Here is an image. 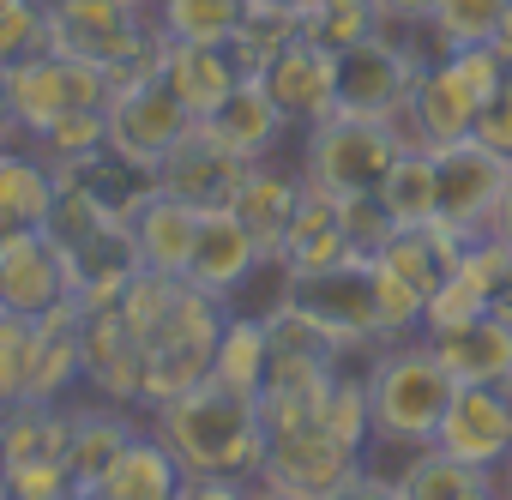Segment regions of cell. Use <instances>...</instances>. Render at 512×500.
Returning <instances> with one entry per match:
<instances>
[{
    "label": "cell",
    "instance_id": "1",
    "mask_svg": "<svg viewBox=\"0 0 512 500\" xmlns=\"http://www.w3.org/2000/svg\"><path fill=\"white\" fill-rule=\"evenodd\" d=\"M157 434L175 452L181 476H260L266 458V416L260 392H235L223 380H199L157 404Z\"/></svg>",
    "mask_w": 512,
    "mask_h": 500
},
{
    "label": "cell",
    "instance_id": "2",
    "mask_svg": "<svg viewBox=\"0 0 512 500\" xmlns=\"http://www.w3.org/2000/svg\"><path fill=\"white\" fill-rule=\"evenodd\" d=\"M368 416H374V440L386 446H434L440 416L458 392V380L440 368V356L428 350V338H398L380 344V356L368 362Z\"/></svg>",
    "mask_w": 512,
    "mask_h": 500
},
{
    "label": "cell",
    "instance_id": "3",
    "mask_svg": "<svg viewBox=\"0 0 512 500\" xmlns=\"http://www.w3.org/2000/svg\"><path fill=\"white\" fill-rule=\"evenodd\" d=\"M223 302L193 290L187 278L175 284L169 308L133 338L139 344V404H169L175 392L199 386L211 374V356H217V332H223Z\"/></svg>",
    "mask_w": 512,
    "mask_h": 500
},
{
    "label": "cell",
    "instance_id": "4",
    "mask_svg": "<svg viewBox=\"0 0 512 500\" xmlns=\"http://www.w3.org/2000/svg\"><path fill=\"white\" fill-rule=\"evenodd\" d=\"M284 302H296L320 332H332L338 350H380V344H398L386 272H380L374 254H350V260H338V266H326V272L284 278Z\"/></svg>",
    "mask_w": 512,
    "mask_h": 500
},
{
    "label": "cell",
    "instance_id": "5",
    "mask_svg": "<svg viewBox=\"0 0 512 500\" xmlns=\"http://www.w3.org/2000/svg\"><path fill=\"white\" fill-rule=\"evenodd\" d=\"M410 145V127L404 121H386V115H326L308 127V145H302V175L326 193H374L386 181V169L398 163V151Z\"/></svg>",
    "mask_w": 512,
    "mask_h": 500
},
{
    "label": "cell",
    "instance_id": "6",
    "mask_svg": "<svg viewBox=\"0 0 512 500\" xmlns=\"http://www.w3.org/2000/svg\"><path fill=\"white\" fill-rule=\"evenodd\" d=\"M151 31H157V13L127 7V0H49V49L91 61L103 73H121Z\"/></svg>",
    "mask_w": 512,
    "mask_h": 500
},
{
    "label": "cell",
    "instance_id": "7",
    "mask_svg": "<svg viewBox=\"0 0 512 500\" xmlns=\"http://www.w3.org/2000/svg\"><path fill=\"white\" fill-rule=\"evenodd\" d=\"M7 91H13L19 127H25V145H37L73 109H103L109 103V73L91 67V61H73V55L43 49V55L7 67Z\"/></svg>",
    "mask_w": 512,
    "mask_h": 500
},
{
    "label": "cell",
    "instance_id": "8",
    "mask_svg": "<svg viewBox=\"0 0 512 500\" xmlns=\"http://www.w3.org/2000/svg\"><path fill=\"white\" fill-rule=\"evenodd\" d=\"M422 73H428V61L410 43H398L392 25H386V31H374V37H362L356 49L338 55V109L404 121Z\"/></svg>",
    "mask_w": 512,
    "mask_h": 500
},
{
    "label": "cell",
    "instance_id": "9",
    "mask_svg": "<svg viewBox=\"0 0 512 500\" xmlns=\"http://www.w3.org/2000/svg\"><path fill=\"white\" fill-rule=\"evenodd\" d=\"M434 151V217L464 229L470 241L494 229V205H500V187H506V157H494L476 133L470 139H452V145H428Z\"/></svg>",
    "mask_w": 512,
    "mask_h": 500
},
{
    "label": "cell",
    "instance_id": "10",
    "mask_svg": "<svg viewBox=\"0 0 512 500\" xmlns=\"http://www.w3.org/2000/svg\"><path fill=\"white\" fill-rule=\"evenodd\" d=\"M55 254H61V272H67V296L79 308H103L115 302L139 272H145V254H139V235L133 223H91L67 241H55Z\"/></svg>",
    "mask_w": 512,
    "mask_h": 500
},
{
    "label": "cell",
    "instance_id": "11",
    "mask_svg": "<svg viewBox=\"0 0 512 500\" xmlns=\"http://www.w3.org/2000/svg\"><path fill=\"white\" fill-rule=\"evenodd\" d=\"M103 121H109V151H121V157H133L145 169H157L169 157V145L193 127V115L181 109V97L163 79L133 85V91H115L103 103Z\"/></svg>",
    "mask_w": 512,
    "mask_h": 500
},
{
    "label": "cell",
    "instance_id": "12",
    "mask_svg": "<svg viewBox=\"0 0 512 500\" xmlns=\"http://www.w3.org/2000/svg\"><path fill=\"white\" fill-rule=\"evenodd\" d=\"M55 175V193H85L109 223H133L157 199V169L121 157V151H85V157H43Z\"/></svg>",
    "mask_w": 512,
    "mask_h": 500
},
{
    "label": "cell",
    "instance_id": "13",
    "mask_svg": "<svg viewBox=\"0 0 512 500\" xmlns=\"http://www.w3.org/2000/svg\"><path fill=\"white\" fill-rule=\"evenodd\" d=\"M434 446L464 458V464H482V470L512 458V374L494 386H458L446 416H440Z\"/></svg>",
    "mask_w": 512,
    "mask_h": 500
},
{
    "label": "cell",
    "instance_id": "14",
    "mask_svg": "<svg viewBox=\"0 0 512 500\" xmlns=\"http://www.w3.org/2000/svg\"><path fill=\"white\" fill-rule=\"evenodd\" d=\"M356 470V446H344L320 416L284 434H266V458H260V482L272 488H296V494H326Z\"/></svg>",
    "mask_w": 512,
    "mask_h": 500
},
{
    "label": "cell",
    "instance_id": "15",
    "mask_svg": "<svg viewBox=\"0 0 512 500\" xmlns=\"http://www.w3.org/2000/svg\"><path fill=\"white\" fill-rule=\"evenodd\" d=\"M247 163H260V157L229 151L205 121H193V127L169 145V157L157 163V187L175 193V199H187V205H229V193L241 187Z\"/></svg>",
    "mask_w": 512,
    "mask_h": 500
},
{
    "label": "cell",
    "instance_id": "16",
    "mask_svg": "<svg viewBox=\"0 0 512 500\" xmlns=\"http://www.w3.org/2000/svg\"><path fill=\"white\" fill-rule=\"evenodd\" d=\"M260 266H266V254H260V241H253V229H247L229 205H205V211H199V235H193V260H187L181 278H187L193 290L229 302Z\"/></svg>",
    "mask_w": 512,
    "mask_h": 500
},
{
    "label": "cell",
    "instance_id": "17",
    "mask_svg": "<svg viewBox=\"0 0 512 500\" xmlns=\"http://www.w3.org/2000/svg\"><path fill=\"white\" fill-rule=\"evenodd\" d=\"M260 79H266V91L290 127H314V121L338 115V55L308 43V37H296Z\"/></svg>",
    "mask_w": 512,
    "mask_h": 500
},
{
    "label": "cell",
    "instance_id": "18",
    "mask_svg": "<svg viewBox=\"0 0 512 500\" xmlns=\"http://www.w3.org/2000/svg\"><path fill=\"white\" fill-rule=\"evenodd\" d=\"M464 247H470V235H464V229H452V223L428 217V223H398V229H392V241L380 247L374 260H380L398 284H410V290L428 302L440 284H452V278H458Z\"/></svg>",
    "mask_w": 512,
    "mask_h": 500
},
{
    "label": "cell",
    "instance_id": "19",
    "mask_svg": "<svg viewBox=\"0 0 512 500\" xmlns=\"http://www.w3.org/2000/svg\"><path fill=\"white\" fill-rule=\"evenodd\" d=\"M302 187H308L302 169H278V163L260 157V163H247L241 187L229 193V211L253 229V241H260L266 260L284 254V235H290V217H296V205H302Z\"/></svg>",
    "mask_w": 512,
    "mask_h": 500
},
{
    "label": "cell",
    "instance_id": "20",
    "mask_svg": "<svg viewBox=\"0 0 512 500\" xmlns=\"http://www.w3.org/2000/svg\"><path fill=\"white\" fill-rule=\"evenodd\" d=\"M55 302H67V272L61 254L43 229H25L0 247V308L7 314H49Z\"/></svg>",
    "mask_w": 512,
    "mask_h": 500
},
{
    "label": "cell",
    "instance_id": "21",
    "mask_svg": "<svg viewBox=\"0 0 512 500\" xmlns=\"http://www.w3.org/2000/svg\"><path fill=\"white\" fill-rule=\"evenodd\" d=\"M476 115H482V97L464 85V73L452 67V55L428 61V73L416 79V97H410V139L422 145H452V139H470L476 133Z\"/></svg>",
    "mask_w": 512,
    "mask_h": 500
},
{
    "label": "cell",
    "instance_id": "22",
    "mask_svg": "<svg viewBox=\"0 0 512 500\" xmlns=\"http://www.w3.org/2000/svg\"><path fill=\"white\" fill-rule=\"evenodd\" d=\"M79 350H85V380H91L109 404H139V344H133V332L121 326V308H115V302L85 308Z\"/></svg>",
    "mask_w": 512,
    "mask_h": 500
},
{
    "label": "cell",
    "instance_id": "23",
    "mask_svg": "<svg viewBox=\"0 0 512 500\" xmlns=\"http://www.w3.org/2000/svg\"><path fill=\"white\" fill-rule=\"evenodd\" d=\"M428 350L440 356V368L458 386H494V380L512 374V326L500 314H476L452 332H434Z\"/></svg>",
    "mask_w": 512,
    "mask_h": 500
},
{
    "label": "cell",
    "instance_id": "24",
    "mask_svg": "<svg viewBox=\"0 0 512 500\" xmlns=\"http://www.w3.org/2000/svg\"><path fill=\"white\" fill-rule=\"evenodd\" d=\"M163 85L181 97V109H187L193 121H205V115H217V103L241 85V67L229 61L223 43H169Z\"/></svg>",
    "mask_w": 512,
    "mask_h": 500
},
{
    "label": "cell",
    "instance_id": "25",
    "mask_svg": "<svg viewBox=\"0 0 512 500\" xmlns=\"http://www.w3.org/2000/svg\"><path fill=\"white\" fill-rule=\"evenodd\" d=\"M55 211V175L37 145H7L0 151V241H13L25 229H43Z\"/></svg>",
    "mask_w": 512,
    "mask_h": 500
},
{
    "label": "cell",
    "instance_id": "26",
    "mask_svg": "<svg viewBox=\"0 0 512 500\" xmlns=\"http://www.w3.org/2000/svg\"><path fill=\"white\" fill-rule=\"evenodd\" d=\"M205 127H211L229 151H241V157H272L290 121H284V109L272 103L266 79H241V85L217 103V115H205Z\"/></svg>",
    "mask_w": 512,
    "mask_h": 500
},
{
    "label": "cell",
    "instance_id": "27",
    "mask_svg": "<svg viewBox=\"0 0 512 500\" xmlns=\"http://www.w3.org/2000/svg\"><path fill=\"white\" fill-rule=\"evenodd\" d=\"M338 344L332 332H320L296 302L278 296V308L266 314V380H290V374H326L338 368Z\"/></svg>",
    "mask_w": 512,
    "mask_h": 500
},
{
    "label": "cell",
    "instance_id": "28",
    "mask_svg": "<svg viewBox=\"0 0 512 500\" xmlns=\"http://www.w3.org/2000/svg\"><path fill=\"white\" fill-rule=\"evenodd\" d=\"M133 416L121 404H85L73 410V446H67V470H73V494H97V482L109 476V464L127 452L133 440Z\"/></svg>",
    "mask_w": 512,
    "mask_h": 500
},
{
    "label": "cell",
    "instance_id": "29",
    "mask_svg": "<svg viewBox=\"0 0 512 500\" xmlns=\"http://www.w3.org/2000/svg\"><path fill=\"white\" fill-rule=\"evenodd\" d=\"M199 211H205V205H187V199H175V193L157 187V199L133 217L145 272H163V278H181V272H187V260H193V235H199Z\"/></svg>",
    "mask_w": 512,
    "mask_h": 500
},
{
    "label": "cell",
    "instance_id": "30",
    "mask_svg": "<svg viewBox=\"0 0 512 500\" xmlns=\"http://www.w3.org/2000/svg\"><path fill=\"white\" fill-rule=\"evenodd\" d=\"M175 488H181V464H175V452L163 446L157 428H151V434H133L127 452H121V458L109 464V476L97 482L103 500H175Z\"/></svg>",
    "mask_w": 512,
    "mask_h": 500
},
{
    "label": "cell",
    "instance_id": "31",
    "mask_svg": "<svg viewBox=\"0 0 512 500\" xmlns=\"http://www.w3.org/2000/svg\"><path fill=\"white\" fill-rule=\"evenodd\" d=\"M302 37V19H296V7H247L241 19H235V31H229V61L241 67V79H260L290 43Z\"/></svg>",
    "mask_w": 512,
    "mask_h": 500
},
{
    "label": "cell",
    "instance_id": "32",
    "mask_svg": "<svg viewBox=\"0 0 512 500\" xmlns=\"http://www.w3.org/2000/svg\"><path fill=\"white\" fill-rule=\"evenodd\" d=\"M476 488H494V470L464 464L440 446H422L404 470H398V500H470Z\"/></svg>",
    "mask_w": 512,
    "mask_h": 500
},
{
    "label": "cell",
    "instance_id": "33",
    "mask_svg": "<svg viewBox=\"0 0 512 500\" xmlns=\"http://www.w3.org/2000/svg\"><path fill=\"white\" fill-rule=\"evenodd\" d=\"M374 193H380V205L392 211V223H428V217H434V151H428L422 139H410Z\"/></svg>",
    "mask_w": 512,
    "mask_h": 500
},
{
    "label": "cell",
    "instance_id": "34",
    "mask_svg": "<svg viewBox=\"0 0 512 500\" xmlns=\"http://www.w3.org/2000/svg\"><path fill=\"white\" fill-rule=\"evenodd\" d=\"M296 19H302V37L320 43V49H332V55H344L362 37L386 31V19H380L374 0H302Z\"/></svg>",
    "mask_w": 512,
    "mask_h": 500
},
{
    "label": "cell",
    "instance_id": "35",
    "mask_svg": "<svg viewBox=\"0 0 512 500\" xmlns=\"http://www.w3.org/2000/svg\"><path fill=\"white\" fill-rule=\"evenodd\" d=\"M211 380L235 386V392H260L266 386V320H223L217 332V356H211Z\"/></svg>",
    "mask_w": 512,
    "mask_h": 500
},
{
    "label": "cell",
    "instance_id": "36",
    "mask_svg": "<svg viewBox=\"0 0 512 500\" xmlns=\"http://www.w3.org/2000/svg\"><path fill=\"white\" fill-rule=\"evenodd\" d=\"M241 13L247 0H157V25L169 31V43H229Z\"/></svg>",
    "mask_w": 512,
    "mask_h": 500
},
{
    "label": "cell",
    "instance_id": "37",
    "mask_svg": "<svg viewBox=\"0 0 512 500\" xmlns=\"http://www.w3.org/2000/svg\"><path fill=\"white\" fill-rule=\"evenodd\" d=\"M500 13H506V0H434V13H428L422 31L434 37L440 55H452V49H476V43H488L494 25H500Z\"/></svg>",
    "mask_w": 512,
    "mask_h": 500
},
{
    "label": "cell",
    "instance_id": "38",
    "mask_svg": "<svg viewBox=\"0 0 512 500\" xmlns=\"http://www.w3.org/2000/svg\"><path fill=\"white\" fill-rule=\"evenodd\" d=\"M49 49V0H0V73Z\"/></svg>",
    "mask_w": 512,
    "mask_h": 500
},
{
    "label": "cell",
    "instance_id": "39",
    "mask_svg": "<svg viewBox=\"0 0 512 500\" xmlns=\"http://www.w3.org/2000/svg\"><path fill=\"white\" fill-rule=\"evenodd\" d=\"M320 422H326L344 446H356V452H362V440L374 434V416H368V380L338 374V380H332V392H326V404H320Z\"/></svg>",
    "mask_w": 512,
    "mask_h": 500
},
{
    "label": "cell",
    "instance_id": "40",
    "mask_svg": "<svg viewBox=\"0 0 512 500\" xmlns=\"http://www.w3.org/2000/svg\"><path fill=\"white\" fill-rule=\"evenodd\" d=\"M338 229H344V241L356 247V254H380L398 223L380 205V193H338Z\"/></svg>",
    "mask_w": 512,
    "mask_h": 500
},
{
    "label": "cell",
    "instance_id": "41",
    "mask_svg": "<svg viewBox=\"0 0 512 500\" xmlns=\"http://www.w3.org/2000/svg\"><path fill=\"white\" fill-rule=\"evenodd\" d=\"M13 500H73V470L67 458H25V464H7L0 470Z\"/></svg>",
    "mask_w": 512,
    "mask_h": 500
},
{
    "label": "cell",
    "instance_id": "42",
    "mask_svg": "<svg viewBox=\"0 0 512 500\" xmlns=\"http://www.w3.org/2000/svg\"><path fill=\"white\" fill-rule=\"evenodd\" d=\"M103 145H109V121H103V109H73L67 121H55V127L37 139L43 157H85V151H103Z\"/></svg>",
    "mask_w": 512,
    "mask_h": 500
},
{
    "label": "cell",
    "instance_id": "43",
    "mask_svg": "<svg viewBox=\"0 0 512 500\" xmlns=\"http://www.w3.org/2000/svg\"><path fill=\"white\" fill-rule=\"evenodd\" d=\"M356 247L344 241V229L332 223V229H314V235H302V241H290L284 254H278V266H284V278H308V272H326V266H338V260H350Z\"/></svg>",
    "mask_w": 512,
    "mask_h": 500
},
{
    "label": "cell",
    "instance_id": "44",
    "mask_svg": "<svg viewBox=\"0 0 512 500\" xmlns=\"http://www.w3.org/2000/svg\"><path fill=\"white\" fill-rule=\"evenodd\" d=\"M476 139H482L494 157H506V163H512V79L482 103V115H476Z\"/></svg>",
    "mask_w": 512,
    "mask_h": 500
},
{
    "label": "cell",
    "instance_id": "45",
    "mask_svg": "<svg viewBox=\"0 0 512 500\" xmlns=\"http://www.w3.org/2000/svg\"><path fill=\"white\" fill-rule=\"evenodd\" d=\"M320 500H398V476H380V470H350L338 488H326Z\"/></svg>",
    "mask_w": 512,
    "mask_h": 500
},
{
    "label": "cell",
    "instance_id": "46",
    "mask_svg": "<svg viewBox=\"0 0 512 500\" xmlns=\"http://www.w3.org/2000/svg\"><path fill=\"white\" fill-rule=\"evenodd\" d=\"M247 476H181L175 500H247Z\"/></svg>",
    "mask_w": 512,
    "mask_h": 500
},
{
    "label": "cell",
    "instance_id": "47",
    "mask_svg": "<svg viewBox=\"0 0 512 500\" xmlns=\"http://www.w3.org/2000/svg\"><path fill=\"white\" fill-rule=\"evenodd\" d=\"M374 7H380V19H386L392 31H416V25H428L434 0H374Z\"/></svg>",
    "mask_w": 512,
    "mask_h": 500
},
{
    "label": "cell",
    "instance_id": "48",
    "mask_svg": "<svg viewBox=\"0 0 512 500\" xmlns=\"http://www.w3.org/2000/svg\"><path fill=\"white\" fill-rule=\"evenodd\" d=\"M19 139H25V127H19L13 91H7V73H0V151H7V145H19Z\"/></svg>",
    "mask_w": 512,
    "mask_h": 500
},
{
    "label": "cell",
    "instance_id": "49",
    "mask_svg": "<svg viewBox=\"0 0 512 500\" xmlns=\"http://www.w3.org/2000/svg\"><path fill=\"white\" fill-rule=\"evenodd\" d=\"M488 235H500L512 247V169H506V187H500V205H494V229Z\"/></svg>",
    "mask_w": 512,
    "mask_h": 500
},
{
    "label": "cell",
    "instance_id": "50",
    "mask_svg": "<svg viewBox=\"0 0 512 500\" xmlns=\"http://www.w3.org/2000/svg\"><path fill=\"white\" fill-rule=\"evenodd\" d=\"M488 49L506 61V73H512V0H506V13H500V25H494V37H488Z\"/></svg>",
    "mask_w": 512,
    "mask_h": 500
},
{
    "label": "cell",
    "instance_id": "51",
    "mask_svg": "<svg viewBox=\"0 0 512 500\" xmlns=\"http://www.w3.org/2000/svg\"><path fill=\"white\" fill-rule=\"evenodd\" d=\"M488 314H500V320L512 326V272H506V278L494 284V296H488Z\"/></svg>",
    "mask_w": 512,
    "mask_h": 500
},
{
    "label": "cell",
    "instance_id": "52",
    "mask_svg": "<svg viewBox=\"0 0 512 500\" xmlns=\"http://www.w3.org/2000/svg\"><path fill=\"white\" fill-rule=\"evenodd\" d=\"M247 500H314V494H296V488H272V482H260V476H253Z\"/></svg>",
    "mask_w": 512,
    "mask_h": 500
},
{
    "label": "cell",
    "instance_id": "53",
    "mask_svg": "<svg viewBox=\"0 0 512 500\" xmlns=\"http://www.w3.org/2000/svg\"><path fill=\"white\" fill-rule=\"evenodd\" d=\"M247 7H302V0H247Z\"/></svg>",
    "mask_w": 512,
    "mask_h": 500
},
{
    "label": "cell",
    "instance_id": "54",
    "mask_svg": "<svg viewBox=\"0 0 512 500\" xmlns=\"http://www.w3.org/2000/svg\"><path fill=\"white\" fill-rule=\"evenodd\" d=\"M470 500H500V494H494V488H476V494H470Z\"/></svg>",
    "mask_w": 512,
    "mask_h": 500
},
{
    "label": "cell",
    "instance_id": "55",
    "mask_svg": "<svg viewBox=\"0 0 512 500\" xmlns=\"http://www.w3.org/2000/svg\"><path fill=\"white\" fill-rule=\"evenodd\" d=\"M127 7H145V13H157V0H127Z\"/></svg>",
    "mask_w": 512,
    "mask_h": 500
},
{
    "label": "cell",
    "instance_id": "56",
    "mask_svg": "<svg viewBox=\"0 0 512 500\" xmlns=\"http://www.w3.org/2000/svg\"><path fill=\"white\" fill-rule=\"evenodd\" d=\"M7 410H13V404H0V434H7Z\"/></svg>",
    "mask_w": 512,
    "mask_h": 500
},
{
    "label": "cell",
    "instance_id": "57",
    "mask_svg": "<svg viewBox=\"0 0 512 500\" xmlns=\"http://www.w3.org/2000/svg\"><path fill=\"white\" fill-rule=\"evenodd\" d=\"M506 494H512V458H506Z\"/></svg>",
    "mask_w": 512,
    "mask_h": 500
},
{
    "label": "cell",
    "instance_id": "58",
    "mask_svg": "<svg viewBox=\"0 0 512 500\" xmlns=\"http://www.w3.org/2000/svg\"><path fill=\"white\" fill-rule=\"evenodd\" d=\"M73 500H103V494H73Z\"/></svg>",
    "mask_w": 512,
    "mask_h": 500
},
{
    "label": "cell",
    "instance_id": "59",
    "mask_svg": "<svg viewBox=\"0 0 512 500\" xmlns=\"http://www.w3.org/2000/svg\"><path fill=\"white\" fill-rule=\"evenodd\" d=\"M0 500H13V494H7V482H0Z\"/></svg>",
    "mask_w": 512,
    "mask_h": 500
},
{
    "label": "cell",
    "instance_id": "60",
    "mask_svg": "<svg viewBox=\"0 0 512 500\" xmlns=\"http://www.w3.org/2000/svg\"><path fill=\"white\" fill-rule=\"evenodd\" d=\"M0 404H7V386H0Z\"/></svg>",
    "mask_w": 512,
    "mask_h": 500
}]
</instances>
